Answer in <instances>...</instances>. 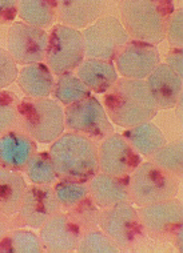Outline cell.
I'll return each instance as SVG.
<instances>
[{"mask_svg":"<svg viewBox=\"0 0 183 253\" xmlns=\"http://www.w3.org/2000/svg\"><path fill=\"white\" fill-rule=\"evenodd\" d=\"M103 103L110 122L126 129L151 122L158 112L146 80L119 78L105 93Z\"/></svg>","mask_w":183,"mask_h":253,"instance_id":"1","label":"cell"},{"mask_svg":"<svg viewBox=\"0 0 183 253\" xmlns=\"http://www.w3.org/2000/svg\"><path fill=\"white\" fill-rule=\"evenodd\" d=\"M174 11L169 0H126L121 3V23L130 39L157 47L166 39Z\"/></svg>","mask_w":183,"mask_h":253,"instance_id":"2","label":"cell"},{"mask_svg":"<svg viewBox=\"0 0 183 253\" xmlns=\"http://www.w3.org/2000/svg\"><path fill=\"white\" fill-rule=\"evenodd\" d=\"M50 157L59 179L86 181L98 168V144L86 136L63 132L50 147Z\"/></svg>","mask_w":183,"mask_h":253,"instance_id":"3","label":"cell"},{"mask_svg":"<svg viewBox=\"0 0 183 253\" xmlns=\"http://www.w3.org/2000/svg\"><path fill=\"white\" fill-rule=\"evenodd\" d=\"M19 129L36 143L51 144L65 129L64 108L48 97H24L19 103Z\"/></svg>","mask_w":183,"mask_h":253,"instance_id":"4","label":"cell"},{"mask_svg":"<svg viewBox=\"0 0 183 253\" xmlns=\"http://www.w3.org/2000/svg\"><path fill=\"white\" fill-rule=\"evenodd\" d=\"M130 200L138 207L174 199L179 191V179L155 166L153 162L140 163L128 177Z\"/></svg>","mask_w":183,"mask_h":253,"instance_id":"5","label":"cell"},{"mask_svg":"<svg viewBox=\"0 0 183 253\" xmlns=\"http://www.w3.org/2000/svg\"><path fill=\"white\" fill-rule=\"evenodd\" d=\"M86 59L82 31L63 24H54L48 34L44 63L55 76L74 72Z\"/></svg>","mask_w":183,"mask_h":253,"instance_id":"6","label":"cell"},{"mask_svg":"<svg viewBox=\"0 0 183 253\" xmlns=\"http://www.w3.org/2000/svg\"><path fill=\"white\" fill-rule=\"evenodd\" d=\"M99 228L121 251H131L146 239L138 211L131 203L102 210Z\"/></svg>","mask_w":183,"mask_h":253,"instance_id":"7","label":"cell"},{"mask_svg":"<svg viewBox=\"0 0 183 253\" xmlns=\"http://www.w3.org/2000/svg\"><path fill=\"white\" fill-rule=\"evenodd\" d=\"M86 57L114 61L130 40L118 18L107 15L82 31Z\"/></svg>","mask_w":183,"mask_h":253,"instance_id":"8","label":"cell"},{"mask_svg":"<svg viewBox=\"0 0 183 253\" xmlns=\"http://www.w3.org/2000/svg\"><path fill=\"white\" fill-rule=\"evenodd\" d=\"M64 122L68 131L86 136L94 141H102L114 132L113 123L110 122L105 107L92 95L67 105L64 108Z\"/></svg>","mask_w":183,"mask_h":253,"instance_id":"9","label":"cell"},{"mask_svg":"<svg viewBox=\"0 0 183 253\" xmlns=\"http://www.w3.org/2000/svg\"><path fill=\"white\" fill-rule=\"evenodd\" d=\"M61 211V207L55 196L53 185L31 184L27 187L20 210L11 218L12 228L40 229L54 214Z\"/></svg>","mask_w":183,"mask_h":253,"instance_id":"10","label":"cell"},{"mask_svg":"<svg viewBox=\"0 0 183 253\" xmlns=\"http://www.w3.org/2000/svg\"><path fill=\"white\" fill-rule=\"evenodd\" d=\"M136 211L146 236L154 240L171 241L177 231L182 228L183 207L175 197L139 207Z\"/></svg>","mask_w":183,"mask_h":253,"instance_id":"11","label":"cell"},{"mask_svg":"<svg viewBox=\"0 0 183 253\" xmlns=\"http://www.w3.org/2000/svg\"><path fill=\"white\" fill-rule=\"evenodd\" d=\"M48 34L46 30L13 22L7 34V51L16 64L30 66L44 63L47 53Z\"/></svg>","mask_w":183,"mask_h":253,"instance_id":"12","label":"cell"},{"mask_svg":"<svg viewBox=\"0 0 183 253\" xmlns=\"http://www.w3.org/2000/svg\"><path fill=\"white\" fill-rule=\"evenodd\" d=\"M140 163L142 156L127 143L122 133L113 132L98 145L99 172L113 176H130Z\"/></svg>","mask_w":183,"mask_h":253,"instance_id":"13","label":"cell"},{"mask_svg":"<svg viewBox=\"0 0 183 253\" xmlns=\"http://www.w3.org/2000/svg\"><path fill=\"white\" fill-rule=\"evenodd\" d=\"M114 61L122 78L146 80L161 64V53L155 45L130 39Z\"/></svg>","mask_w":183,"mask_h":253,"instance_id":"14","label":"cell"},{"mask_svg":"<svg viewBox=\"0 0 183 253\" xmlns=\"http://www.w3.org/2000/svg\"><path fill=\"white\" fill-rule=\"evenodd\" d=\"M83 232L68 212L61 210L39 229V237L44 252L70 253L75 252L82 239Z\"/></svg>","mask_w":183,"mask_h":253,"instance_id":"15","label":"cell"},{"mask_svg":"<svg viewBox=\"0 0 183 253\" xmlns=\"http://www.w3.org/2000/svg\"><path fill=\"white\" fill-rule=\"evenodd\" d=\"M128 177L130 176H113L96 172L87 181L91 200L101 210L131 203Z\"/></svg>","mask_w":183,"mask_h":253,"instance_id":"16","label":"cell"},{"mask_svg":"<svg viewBox=\"0 0 183 253\" xmlns=\"http://www.w3.org/2000/svg\"><path fill=\"white\" fill-rule=\"evenodd\" d=\"M38 152V144L20 129L0 135V168L22 172Z\"/></svg>","mask_w":183,"mask_h":253,"instance_id":"17","label":"cell"},{"mask_svg":"<svg viewBox=\"0 0 183 253\" xmlns=\"http://www.w3.org/2000/svg\"><path fill=\"white\" fill-rule=\"evenodd\" d=\"M148 89L157 103L158 109H171L182 97V78L161 63L146 79Z\"/></svg>","mask_w":183,"mask_h":253,"instance_id":"18","label":"cell"},{"mask_svg":"<svg viewBox=\"0 0 183 253\" xmlns=\"http://www.w3.org/2000/svg\"><path fill=\"white\" fill-rule=\"evenodd\" d=\"M107 3L102 0L58 1L57 19L59 24L74 30H86L103 16Z\"/></svg>","mask_w":183,"mask_h":253,"instance_id":"19","label":"cell"},{"mask_svg":"<svg viewBox=\"0 0 183 253\" xmlns=\"http://www.w3.org/2000/svg\"><path fill=\"white\" fill-rule=\"evenodd\" d=\"M76 75L91 93H106L119 79L113 61L88 57L76 68Z\"/></svg>","mask_w":183,"mask_h":253,"instance_id":"20","label":"cell"},{"mask_svg":"<svg viewBox=\"0 0 183 253\" xmlns=\"http://www.w3.org/2000/svg\"><path fill=\"white\" fill-rule=\"evenodd\" d=\"M19 88L26 95L32 99H43L53 95L55 79L46 63H36L24 66L18 74Z\"/></svg>","mask_w":183,"mask_h":253,"instance_id":"21","label":"cell"},{"mask_svg":"<svg viewBox=\"0 0 183 253\" xmlns=\"http://www.w3.org/2000/svg\"><path fill=\"white\" fill-rule=\"evenodd\" d=\"M27 187L20 172L0 168V212L9 218L18 213Z\"/></svg>","mask_w":183,"mask_h":253,"instance_id":"22","label":"cell"},{"mask_svg":"<svg viewBox=\"0 0 183 253\" xmlns=\"http://www.w3.org/2000/svg\"><path fill=\"white\" fill-rule=\"evenodd\" d=\"M122 136L140 156L147 159H150L158 149H161L166 144V137L161 128L151 122L127 128Z\"/></svg>","mask_w":183,"mask_h":253,"instance_id":"23","label":"cell"},{"mask_svg":"<svg viewBox=\"0 0 183 253\" xmlns=\"http://www.w3.org/2000/svg\"><path fill=\"white\" fill-rule=\"evenodd\" d=\"M57 7L54 0H23L18 1V15L28 26L46 30L57 20Z\"/></svg>","mask_w":183,"mask_h":253,"instance_id":"24","label":"cell"},{"mask_svg":"<svg viewBox=\"0 0 183 253\" xmlns=\"http://www.w3.org/2000/svg\"><path fill=\"white\" fill-rule=\"evenodd\" d=\"M1 253H42L44 247L39 235L32 229L13 228L0 241Z\"/></svg>","mask_w":183,"mask_h":253,"instance_id":"25","label":"cell"},{"mask_svg":"<svg viewBox=\"0 0 183 253\" xmlns=\"http://www.w3.org/2000/svg\"><path fill=\"white\" fill-rule=\"evenodd\" d=\"M53 96L54 100H57L59 104L67 107L91 96V92L78 78V75L70 72L58 76L54 85Z\"/></svg>","mask_w":183,"mask_h":253,"instance_id":"26","label":"cell"},{"mask_svg":"<svg viewBox=\"0 0 183 253\" xmlns=\"http://www.w3.org/2000/svg\"><path fill=\"white\" fill-rule=\"evenodd\" d=\"M150 162L155 166L166 170L174 177L181 180L183 173V144L181 140L166 143L161 149H158L153 156L150 157Z\"/></svg>","mask_w":183,"mask_h":253,"instance_id":"27","label":"cell"},{"mask_svg":"<svg viewBox=\"0 0 183 253\" xmlns=\"http://www.w3.org/2000/svg\"><path fill=\"white\" fill-rule=\"evenodd\" d=\"M24 172L31 184L35 185H54L59 179L54 169L50 153L46 151L36 152L31 157V160L24 168Z\"/></svg>","mask_w":183,"mask_h":253,"instance_id":"28","label":"cell"},{"mask_svg":"<svg viewBox=\"0 0 183 253\" xmlns=\"http://www.w3.org/2000/svg\"><path fill=\"white\" fill-rule=\"evenodd\" d=\"M53 188L61 210L64 211L71 210L72 207L90 197L88 185L86 181L58 179Z\"/></svg>","mask_w":183,"mask_h":253,"instance_id":"29","label":"cell"},{"mask_svg":"<svg viewBox=\"0 0 183 253\" xmlns=\"http://www.w3.org/2000/svg\"><path fill=\"white\" fill-rule=\"evenodd\" d=\"M19 99L12 91H0V135L19 129Z\"/></svg>","mask_w":183,"mask_h":253,"instance_id":"30","label":"cell"},{"mask_svg":"<svg viewBox=\"0 0 183 253\" xmlns=\"http://www.w3.org/2000/svg\"><path fill=\"white\" fill-rule=\"evenodd\" d=\"M101 208L91 200V197H87L86 200L79 203L78 205L72 207L71 210L65 211L78 224L83 233L94 231L99 228V216H101Z\"/></svg>","mask_w":183,"mask_h":253,"instance_id":"31","label":"cell"},{"mask_svg":"<svg viewBox=\"0 0 183 253\" xmlns=\"http://www.w3.org/2000/svg\"><path fill=\"white\" fill-rule=\"evenodd\" d=\"M76 252L79 253H118L121 249L101 228L83 233Z\"/></svg>","mask_w":183,"mask_h":253,"instance_id":"32","label":"cell"},{"mask_svg":"<svg viewBox=\"0 0 183 253\" xmlns=\"http://www.w3.org/2000/svg\"><path fill=\"white\" fill-rule=\"evenodd\" d=\"M18 64L7 49L0 47V91L4 89L18 79Z\"/></svg>","mask_w":183,"mask_h":253,"instance_id":"33","label":"cell"},{"mask_svg":"<svg viewBox=\"0 0 183 253\" xmlns=\"http://www.w3.org/2000/svg\"><path fill=\"white\" fill-rule=\"evenodd\" d=\"M183 9H175L173 16L170 19L167 32H166V39L170 44L171 48H182L183 45Z\"/></svg>","mask_w":183,"mask_h":253,"instance_id":"34","label":"cell"},{"mask_svg":"<svg viewBox=\"0 0 183 253\" xmlns=\"http://www.w3.org/2000/svg\"><path fill=\"white\" fill-rule=\"evenodd\" d=\"M18 16V1L3 0L0 1V26L12 24Z\"/></svg>","mask_w":183,"mask_h":253,"instance_id":"35","label":"cell"},{"mask_svg":"<svg viewBox=\"0 0 183 253\" xmlns=\"http://www.w3.org/2000/svg\"><path fill=\"white\" fill-rule=\"evenodd\" d=\"M183 49L182 48H171L169 53L166 55V63L167 66L170 67V70H173L175 74L182 78L183 76V57H182Z\"/></svg>","mask_w":183,"mask_h":253,"instance_id":"36","label":"cell"},{"mask_svg":"<svg viewBox=\"0 0 183 253\" xmlns=\"http://www.w3.org/2000/svg\"><path fill=\"white\" fill-rule=\"evenodd\" d=\"M11 229H13L11 218L7 217V216H4V214L0 212V241L3 240V237H4Z\"/></svg>","mask_w":183,"mask_h":253,"instance_id":"37","label":"cell"},{"mask_svg":"<svg viewBox=\"0 0 183 253\" xmlns=\"http://www.w3.org/2000/svg\"><path fill=\"white\" fill-rule=\"evenodd\" d=\"M182 228L179 229V231H177V233L174 235V237H173V243H174V245L177 247V249L178 251H182Z\"/></svg>","mask_w":183,"mask_h":253,"instance_id":"38","label":"cell"}]
</instances>
